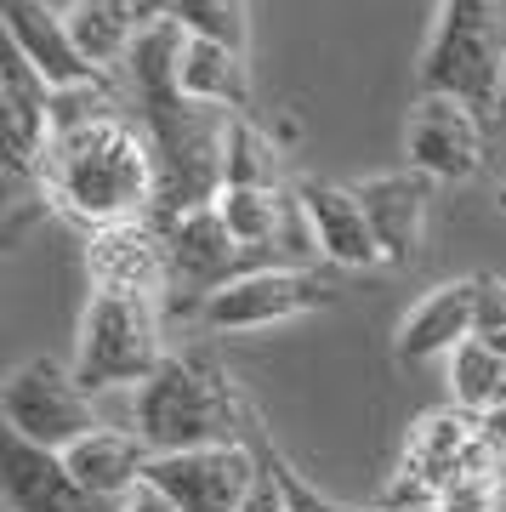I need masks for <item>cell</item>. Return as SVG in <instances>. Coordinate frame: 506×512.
<instances>
[{"instance_id": "cell-1", "label": "cell", "mask_w": 506, "mask_h": 512, "mask_svg": "<svg viewBox=\"0 0 506 512\" xmlns=\"http://www.w3.org/2000/svg\"><path fill=\"white\" fill-rule=\"evenodd\" d=\"M40 183H46V200L57 217L80 222L86 234L154 217V154H148V137L131 114L52 137Z\"/></svg>"}, {"instance_id": "cell-2", "label": "cell", "mask_w": 506, "mask_h": 512, "mask_svg": "<svg viewBox=\"0 0 506 512\" xmlns=\"http://www.w3.org/2000/svg\"><path fill=\"white\" fill-rule=\"evenodd\" d=\"M256 427L234 376L211 353H171L137 393H131V433L154 456L211 450V444H251Z\"/></svg>"}, {"instance_id": "cell-3", "label": "cell", "mask_w": 506, "mask_h": 512, "mask_svg": "<svg viewBox=\"0 0 506 512\" xmlns=\"http://www.w3.org/2000/svg\"><path fill=\"white\" fill-rule=\"evenodd\" d=\"M506 80V0H438L433 35L421 52L416 92L461 97L484 126H495Z\"/></svg>"}, {"instance_id": "cell-4", "label": "cell", "mask_w": 506, "mask_h": 512, "mask_svg": "<svg viewBox=\"0 0 506 512\" xmlns=\"http://www.w3.org/2000/svg\"><path fill=\"white\" fill-rule=\"evenodd\" d=\"M165 308L148 296H120V291H91L80 313V342H74V382L91 399L109 387H143L154 370L171 359L160 348Z\"/></svg>"}, {"instance_id": "cell-5", "label": "cell", "mask_w": 506, "mask_h": 512, "mask_svg": "<svg viewBox=\"0 0 506 512\" xmlns=\"http://www.w3.org/2000/svg\"><path fill=\"white\" fill-rule=\"evenodd\" d=\"M165 234V262H171V291H165V319H199L205 302L217 291H228L234 279L256 274V268H279L273 256L245 251L228 222L211 211H194V217H177L160 228Z\"/></svg>"}, {"instance_id": "cell-6", "label": "cell", "mask_w": 506, "mask_h": 512, "mask_svg": "<svg viewBox=\"0 0 506 512\" xmlns=\"http://www.w3.org/2000/svg\"><path fill=\"white\" fill-rule=\"evenodd\" d=\"M0 410H6V433L40 450H57V456L91 439L97 427H109L97 416L91 393L74 382V365H57V359H23L0 387Z\"/></svg>"}, {"instance_id": "cell-7", "label": "cell", "mask_w": 506, "mask_h": 512, "mask_svg": "<svg viewBox=\"0 0 506 512\" xmlns=\"http://www.w3.org/2000/svg\"><path fill=\"white\" fill-rule=\"evenodd\" d=\"M336 302V279L319 274V268H256V274L234 279L228 291H217L199 313L205 330H268L285 325V319H302L313 308H330Z\"/></svg>"}, {"instance_id": "cell-8", "label": "cell", "mask_w": 506, "mask_h": 512, "mask_svg": "<svg viewBox=\"0 0 506 512\" xmlns=\"http://www.w3.org/2000/svg\"><path fill=\"white\" fill-rule=\"evenodd\" d=\"M256 478H262L256 444H211V450L154 456L143 484H154L177 512H239Z\"/></svg>"}, {"instance_id": "cell-9", "label": "cell", "mask_w": 506, "mask_h": 512, "mask_svg": "<svg viewBox=\"0 0 506 512\" xmlns=\"http://www.w3.org/2000/svg\"><path fill=\"white\" fill-rule=\"evenodd\" d=\"M484 137L489 126L461 97L421 92L416 114H410V137H404V160H410V171L433 177V183H467L484 165Z\"/></svg>"}, {"instance_id": "cell-10", "label": "cell", "mask_w": 506, "mask_h": 512, "mask_svg": "<svg viewBox=\"0 0 506 512\" xmlns=\"http://www.w3.org/2000/svg\"><path fill=\"white\" fill-rule=\"evenodd\" d=\"M86 274L91 291H120V296H148L165 308L171 291V262H165V234L160 222H114L86 234Z\"/></svg>"}, {"instance_id": "cell-11", "label": "cell", "mask_w": 506, "mask_h": 512, "mask_svg": "<svg viewBox=\"0 0 506 512\" xmlns=\"http://www.w3.org/2000/svg\"><path fill=\"white\" fill-rule=\"evenodd\" d=\"M0 490H6L12 512H120V501L91 495L57 450H40V444L18 439V433H6Z\"/></svg>"}, {"instance_id": "cell-12", "label": "cell", "mask_w": 506, "mask_h": 512, "mask_svg": "<svg viewBox=\"0 0 506 512\" xmlns=\"http://www.w3.org/2000/svg\"><path fill=\"white\" fill-rule=\"evenodd\" d=\"M433 177H421V171H381V177H364L353 183L359 194L364 217L376 228V245H381V262H416L421 256V239H427V211H433Z\"/></svg>"}, {"instance_id": "cell-13", "label": "cell", "mask_w": 506, "mask_h": 512, "mask_svg": "<svg viewBox=\"0 0 506 512\" xmlns=\"http://www.w3.org/2000/svg\"><path fill=\"white\" fill-rule=\"evenodd\" d=\"M472 336H478V274L444 279V285L421 296L416 308L398 319L393 353L398 365H427V359H450Z\"/></svg>"}, {"instance_id": "cell-14", "label": "cell", "mask_w": 506, "mask_h": 512, "mask_svg": "<svg viewBox=\"0 0 506 512\" xmlns=\"http://www.w3.org/2000/svg\"><path fill=\"white\" fill-rule=\"evenodd\" d=\"M290 188H296V205H302L308 234L319 245V262H330V268H376L381 245H376V228H370L353 188L325 183V177H302V183H290Z\"/></svg>"}, {"instance_id": "cell-15", "label": "cell", "mask_w": 506, "mask_h": 512, "mask_svg": "<svg viewBox=\"0 0 506 512\" xmlns=\"http://www.w3.org/2000/svg\"><path fill=\"white\" fill-rule=\"evenodd\" d=\"M0 23H6V40H12V52H23V63L52 86H80V80H97L103 69H91L86 52L74 46L69 35V18L46 6V0H0Z\"/></svg>"}, {"instance_id": "cell-16", "label": "cell", "mask_w": 506, "mask_h": 512, "mask_svg": "<svg viewBox=\"0 0 506 512\" xmlns=\"http://www.w3.org/2000/svg\"><path fill=\"white\" fill-rule=\"evenodd\" d=\"M63 461H69V473L80 478L91 495H103V501H126L131 490H143L154 450H148L131 427H97L91 439H80L74 450H63Z\"/></svg>"}, {"instance_id": "cell-17", "label": "cell", "mask_w": 506, "mask_h": 512, "mask_svg": "<svg viewBox=\"0 0 506 512\" xmlns=\"http://www.w3.org/2000/svg\"><path fill=\"white\" fill-rule=\"evenodd\" d=\"M182 97L188 103H205V109H228L245 114L251 109V63L234 46H217V40H188L177 63Z\"/></svg>"}, {"instance_id": "cell-18", "label": "cell", "mask_w": 506, "mask_h": 512, "mask_svg": "<svg viewBox=\"0 0 506 512\" xmlns=\"http://www.w3.org/2000/svg\"><path fill=\"white\" fill-rule=\"evenodd\" d=\"M63 18H69V35H74V46L86 52L91 69L126 63L131 46H137V35H143V29L120 12V0H69Z\"/></svg>"}, {"instance_id": "cell-19", "label": "cell", "mask_w": 506, "mask_h": 512, "mask_svg": "<svg viewBox=\"0 0 506 512\" xmlns=\"http://www.w3.org/2000/svg\"><path fill=\"white\" fill-rule=\"evenodd\" d=\"M444 365H450V404H455V410H467V416H489V410L501 404L506 359L495 348H484L478 336H472V342H461Z\"/></svg>"}, {"instance_id": "cell-20", "label": "cell", "mask_w": 506, "mask_h": 512, "mask_svg": "<svg viewBox=\"0 0 506 512\" xmlns=\"http://www.w3.org/2000/svg\"><path fill=\"white\" fill-rule=\"evenodd\" d=\"M171 23L188 40H217L245 52L251 40V18H245V0H171Z\"/></svg>"}, {"instance_id": "cell-21", "label": "cell", "mask_w": 506, "mask_h": 512, "mask_svg": "<svg viewBox=\"0 0 506 512\" xmlns=\"http://www.w3.org/2000/svg\"><path fill=\"white\" fill-rule=\"evenodd\" d=\"M228 188H285L279 183V148L245 114L228 131Z\"/></svg>"}, {"instance_id": "cell-22", "label": "cell", "mask_w": 506, "mask_h": 512, "mask_svg": "<svg viewBox=\"0 0 506 512\" xmlns=\"http://www.w3.org/2000/svg\"><path fill=\"white\" fill-rule=\"evenodd\" d=\"M114 114H126V109H120V92H114L109 74L80 80V86H63V92H52V137L97 126V120H114Z\"/></svg>"}, {"instance_id": "cell-23", "label": "cell", "mask_w": 506, "mask_h": 512, "mask_svg": "<svg viewBox=\"0 0 506 512\" xmlns=\"http://www.w3.org/2000/svg\"><path fill=\"white\" fill-rule=\"evenodd\" d=\"M256 456H262V478H256V490L245 495V507L239 512H290L285 507V484H279V473H273V444L262 439V433H251Z\"/></svg>"}, {"instance_id": "cell-24", "label": "cell", "mask_w": 506, "mask_h": 512, "mask_svg": "<svg viewBox=\"0 0 506 512\" xmlns=\"http://www.w3.org/2000/svg\"><path fill=\"white\" fill-rule=\"evenodd\" d=\"M506 330V279L478 274V336Z\"/></svg>"}, {"instance_id": "cell-25", "label": "cell", "mask_w": 506, "mask_h": 512, "mask_svg": "<svg viewBox=\"0 0 506 512\" xmlns=\"http://www.w3.org/2000/svg\"><path fill=\"white\" fill-rule=\"evenodd\" d=\"M120 512H177V507H171L154 484H143V490H131L126 501H120Z\"/></svg>"}, {"instance_id": "cell-26", "label": "cell", "mask_w": 506, "mask_h": 512, "mask_svg": "<svg viewBox=\"0 0 506 512\" xmlns=\"http://www.w3.org/2000/svg\"><path fill=\"white\" fill-rule=\"evenodd\" d=\"M495 126H506V80H501V103H495Z\"/></svg>"}, {"instance_id": "cell-27", "label": "cell", "mask_w": 506, "mask_h": 512, "mask_svg": "<svg viewBox=\"0 0 506 512\" xmlns=\"http://www.w3.org/2000/svg\"><path fill=\"white\" fill-rule=\"evenodd\" d=\"M501 211H506V183H501Z\"/></svg>"}]
</instances>
